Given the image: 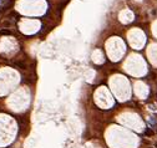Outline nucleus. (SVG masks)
I'll return each mask as SVG.
<instances>
[{
	"label": "nucleus",
	"instance_id": "20e7f679",
	"mask_svg": "<svg viewBox=\"0 0 157 148\" xmlns=\"http://www.w3.org/2000/svg\"><path fill=\"white\" fill-rule=\"evenodd\" d=\"M156 147H157V142H156Z\"/></svg>",
	"mask_w": 157,
	"mask_h": 148
},
{
	"label": "nucleus",
	"instance_id": "f03ea898",
	"mask_svg": "<svg viewBox=\"0 0 157 148\" xmlns=\"http://www.w3.org/2000/svg\"><path fill=\"white\" fill-rule=\"evenodd\" d=\"M15 65L16 66H19V67H21V69H26V66H25V64H23V62H15Z\"/></svg>",
	"mask_w": 157,
	"mask_h": 148
},
{
	"label": "nucleus",
	"instance_id": "7ed1b4c3",
	"mask_svg": "<svg viewBox=\"0 0 157 148\" xmlns=\"http://www.w3.org/2000/svg\"><path fill=\"white\" fill-rule=\"evenodd\" d=\"M146 134H152V132H151V129H146Z\"/></svg>",
	"mask_w": 157,
	"mask_h": 148
},
{
	"label": "nucleus",
	"instance_id": "f257e3e1",
	"mask_svg": "<svg viewBox=\"0 0 157 148\" xmlns=\"http://www.w3.org/2000/svg\"><path fill=\"white\" fill-rule=\"evenodd\" d=\"M0 34L1 35H11V31L10 30H1L0 31Z\"/></svg>",
	"mask_w": 157,
	"mask_h": 148
}]
</instances>
